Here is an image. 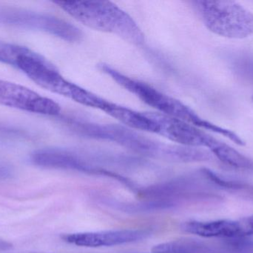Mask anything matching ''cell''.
Instances as JSON below:
<instances>
[{
  "label": "cell",
  "instance_id": "cell-1",
  "mask_svg": "<svg viewBox=\"0 0 253 253\" xmlns=\"http://www.w3.org/2000/svg\"><path fill=\"white\" fill-rule=\"evenodd\" d=\"M69 123L80 135L114 142L147 157L184 163L193 160V152L190 147L163 144L123 126L74 120H71Z\"/></svg>",
  "mask_w": 253,
  "mask_h": 253
},
{
  "label": "cell",
  "instance_id": "cell-2",
  "mask_svg": "<svg viewBox=\"0 0 253 253\" xmlns=\"http://www.w3.org/2000/svg\"><path fill=\"white\" fill-rule=\"evenodd\" d=\"M54 3L89 28L116 34L137 46L144 43V34L136 22L111 1H56Z\"/></svg>",
  "mask_w": 253,
  "mask_h": 253
},
{
  "label": "cell",
  "instance_id": "cell-3",
  "mask_svg": "<svg viewBox=\"0 0 253 253\" xmlns=\"http://www.w3.org/2000/svg\"><path fill=\"white\" fill-rule=\"evenodd\" d=\"M101 71L111 77L122 87L136 96L157 112L179 119L196 127L218 133L219 126L199 117L194 111L181 101L162 93L153 86L130 78L106 64L99 65Z\"/></svg>",
  "mask_w": 253,
  "mask_h": 253
},
{
  "label": "cell",
  "instance_id": "cell-4",
  "mask_svg": "<svg viewBox=\"0 0 253 253\" xmlns=\"http://www.w3.org/2000/svg\"><path fill=\"white\" fill-rule=\"evenodd\" d=\"M205 26L214 34L230 39H244L253 34V13L233 1H196Z\"/></svg>",
  "mask_w": 253,
  "mask_h": 253
},
{
  "label": "cell",
  "instance_id": "cell-5",
  "mask_svg": "<svg viewBox=\"0 0 253 253\" xmlns=\"http://www.w3.org/2000/svg\"><path fill=\"white\" fill-rule=\"evenodd\" d=\"M0 22L44 31L68 42L80 41L83 37L79 28L63 19L28 10L3 9L0 10Z\"/></svg>",
  "mask_w": 253,
  "mask_h": 253
},
{
  "label": "cell",
  "instance_id": "cell-6",
  "mask_svg": "<svg viewBox=\"0 0 253 253\" xmlns=\"http://www.w3.org/2000/svg\"><path fill=\"white\" fill-rule=\"evenodd\" d=\"M0 104L44 115L56 116L61 112L60 105L53 100L42 96L25 86L1 80Z\"/></svg>",
  "mask_w": 253,
  "mask_h": 253
},
{
  "label": "cell",
  "instance_id": "cell-7",
  "mask_svg": "<svg viewBox=\"0 0 253 253\" xmlns=\"http://www.w3.org/2000/svg\"><path fill=\"white\" fill-rule=\"evenodd\" d=\"M147 115L156 125L158 135L170 140L182 147H206L211 149L216 139L199 130L197 127L179 119L162 114L147 112Z\"/></svg>",
  "mask_w": 253,
  "mask_h": 253
},
{
  "label": "cell",
  "instance_id": "cell-8",
  "mask_svg": "<svg viewBox=\"0 0 253 253\" xmlns=\"http://www.w3.org/2000/svg\"><path fill=\"white\" fill-rule=\"evenodd\" d=\"M65 97L82 105L101 110L131 129H137L141 126L139 111L107 101L75 83L71 82Z\"/></svg>",
  "mask_w": 253,
  "mask_h": 253
},
{
  "label": "cell",
  "instance_id": "cell-9",
  "mask_svg": "<svg viewBox=\"0 0 253 253\" xmlns=\"http://www.w3.org/2000/svg\"><path fill=\"white\" fill-rule=\"evenodd\" d=\"M150 234V232L146 230H108L65 235L62 239L76 246L96 248L138 242L145 239Z\"/></svg>",
  "mask_w": 253,
  "mask_h": 253
},
{
  "label": "cell",
  "instance_id": "cell-10",
  "mask_svg": "<svg viewBox=\"0 0 253 253\" xmlns=\"http://www.w3.org/2000/svg\"><path fill=\"white\" fill-rule=\"evenodd\" d=\"M34 164L47 169H66L91 173L92 166L88 159L80 153L64 149H42L31 154Z\"/></svg>",
  "mask_w": 253,
  "mask_h": 253
},
{
  "label": "cell",
  "instance_id": "cell-11",
  "mask_svg": "<svg viewBox=\"0 0 253 253\" xmlns=\"http://www.w3.org/2000/svg\"><path fill=\"white\" fill-rule=\"evenodd\" d=\"M181 228L185 233L208 239L218 238L231 239L240 238L238 221L232 220L187 221L181 224Z\"/></svg>",
  "mask_w": 253,
  "mask_h": 253
},
{
  "label": "cell",
  "instance_id": "cell-12",
  "mask_svg": "<svg viewBox=\"0 0 253 253\" xmlns=\"http://www.w3.org/2000/svg\"><path fill=\"white\" fill-rule=\"evenodd\" d=\"M210 150L224 164L238 170L253 172V160L227 144L217 140Z\"/></svg>",
  "mask_w": 253,
  "mask_h": 253
},
{
  "label": "cell",
  "instance_id": "cell-13",
  "mask_svg": "<svg viewBox=\"0 0 253 253\" xmlns=\"http://www.w3.org/2000/svg\"><path fill=\"white\" fill-rule=\"evenodd\" d=\"M153 253H221L220 248L193 239H178L156 245Z\"/></svg>",
  "mask_w": 253,
  "mask_h": 253
},
{
  "label": "cell",
  "instance_id": "cell-14",
  "mask_svg": "<svg viewBox=\"0 0 253 253\" xmlns=\"http://www.w3.org/2000/svg\"><path fill=\"white\" fill-rule=\"evenodd\" d=\"M221 246V253H253V238L225 239Z\"/></svg>",
  "mask_w": 253,
  "mask_h": 253
},
{
  "label": "cell",
  "instance_id": "cell-15",
  "mask_svg": "<svg viewBox=\"0 0 253 253\" xmlns=\"http://www.w3.org/2000/svg\"><path fill=\"white\" fill-rule=\"evenodd\" d=\"M240 238L253 236V215L238 220Z\"/></svg>",
  "mask_w": 253,
  "mask_h": 253
},
{
  "label": "cell",
  "instance_id": "cell-16",
  "mask_svg": "<svg viewBox=\"0 0 253 253\" xmlns=\"http://www.w3.org/2000/svg\"><path fill=\"white\" fill-rule=\"evenodd\" d=\"M13 248V245L9 242H4V241L0 240V251H7Z\"/></svg>",
  "mask_w": 253,
  "mask_h": 253
},
{
  "label": "cell",
  "instance_id": "cell-17",
  "mask_svg": "<svg viewBox=\"0 0 253 253\" xmlns=\"http://www.w3.org/2000/svg\"></svg>",
  "mask_w": 253,
  "mask_h": 253
},
{
  "label": "cell",
  "instance_id": "cell-18",
  "mask_svg": "<svg viewBox=\"0 0 253 253\" xmlns=\"http://www.w3.org/2000/svg\"></svg>",
  "mask_w": 253,
  "mask_h": 253
}]
</instances>
